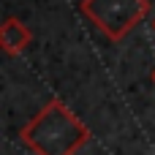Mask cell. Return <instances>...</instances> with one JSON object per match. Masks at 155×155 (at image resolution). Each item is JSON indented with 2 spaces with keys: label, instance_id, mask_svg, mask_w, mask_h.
Here are the masks:
<instances>
[{
  "label": "cell",
  "instance_id": "cell-1",
  "mask_svg": "<svg viewBox=\"0 0 155 155\" xmlns=\"http://www.w3.org/2000/svg\"><path fill=\"white\" fill-rule=\"evenodd\" d=\"M19 139L33 155H76L90 142V131L63 101H49L19 131Z\"/></svg>",
  "mask_w": 155,
  "mask_h": 155
},
{
  "label": "cell",
  "instance_id": "cell-2",
  "mask_svg": "<svg viewBox=\"0 0 155 155\" xmlns=\"http://www.w3.org/2000/svg\"><path fill=\"white\" fill-rule=\"evenodd\" d=\"M79 11L109 41H123L147 16L150 0H82Z\"/></svg>",
  "mask_w": 155,
  "mask_h": 155
},
{
  "label": "cell",
  "instance_id": "cell-3",
  "mask_svg": "<svg viewBox=\"0 0 155 155\" xmlns=\"http://www.w3.org/2000/svg\"><path fill=\"white\" fill-rule=\"evenodd\" d=\"M30 41H33V35H30V30H27L19 19L8 16V19L0 25V46H3L5 54H11V57L22 54V52L30 46Z\"/></svg>",
  "mask_w": 155,
  "mask_h": 155
},
{
  "label": "cell",
  "instance_id": "cell-4",
  "mask_svg": "<svg viewBox=\"0 0 155 155\" xmlns=\"http://www.w3.org/2000/svg\"><path fill=\"white\" fill-rule=\"evenodd\" d=\"M153 82H155V71H153Z\"/></svg>",
  "mask_w": 155,
  "mask_h": 155
},
{
  "label": "cell",
  "instance_id": "cell-5",
  "mask_svg": "<svg viewBox=\"0 0 155 155\" xmlns=\"http://www.w3.org/2000/svg\"><path fill=\"white\" fill-rule=\"evenodd\" d=\"M153 30H155V22H153Z\"/></svg>",
  "mask_w": 155,
  "mask_h": 155
}]
</instances>
